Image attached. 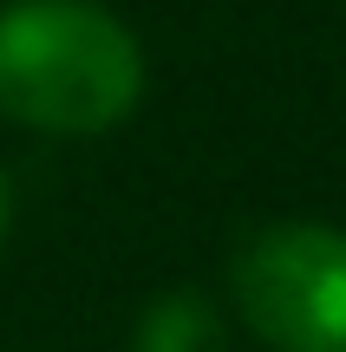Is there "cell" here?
Segmentation results:
<instances>
[{
    "instance_id": "cell-1",
    "label": "cell",
    "mask_w": 346,
    "mask_h": 352,
    "mask_svg": "<svg viewBox=\"0 0 346 352\" xmlns=\"http://www.w3.org/2000/svg\"><path fill=\"white\" fill-rule=\"evenodd\" d=\"M144 98V46L98 0L0 7V111L46 138H98Z\"/></svg>"
},
{
    "instance_id": "cell-2",
    "label": "cell",
    "mask_w": 346,
    "mask_h": 352,
    "mask_svg": "<svg viewBox=\"0 0 346 352\" xmlns=\"http://www.w3.org/2000/svg\"><path fill=\"white\" fill-rule=\"evenodd\" d=\"M229 294L268 352H346V228H255L229 267Z\"/></svg>"
},
{
    "instance_id": "cell-3",
    "label": "cell",
    "mask_w": 346,
    "mask_h": 352,
    "mask_svg": "<svg viewBox=\"0 0 346 352\" xmlns=\"http://www.w3.org/2000/svg\"><path fill=\"white\" fill-rule=\"evenodd\" d=\"M131 352H229V333L203 287H170L144 307Z\"/></svg>"
},
{
    "instance_id": "cell-4",
    "label": "cell",
    "mask_w": 346,
    "mask_h": 352,
    "mask_svg": "<svg viewBox=\"0 0 346 352\" xmlns=\"http://www.w3.org/2000/svg\"><path fill=\"white\" fill-rule=\"evenodd\" d=\"M7 228H13V183H7V170H0V248H7Z\"/></svg>"
}]
</instances>
